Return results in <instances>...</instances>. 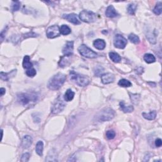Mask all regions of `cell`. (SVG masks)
Masks as SVG:
<instances>
[{"instance_id": "12", "label": "cell", "mask_w": 162, "mask_h": 162, "mask_svg": "<svg viewBox=\"0 0 162 162\" xmlns=\"http://www.w3.org/2000/svg\"><path fill=\"white\" fill-rule=\"evenodd\" d=\"M102 83L104 84H110L115 80V76L112 73H107V74H103L101 77Z\"/></svg>"}, {"instance_id": "10", "label": "cell", "mask_w": 162, "mask_h": 162, "mask_svg": "<svg viewBox=\"0 0 162 162\" xmlns=\"http://www.w3.org/2000/svg\"><path fill=\"white\" fill-rule=\"evenodd\" d=\"M62 53L66 56H70L74 53V42L67 41L62 50Z\"/></svg>"}, {"instance_id": "22", "label": "cell", "mask_w": 162, "mask_h": 162, "mask_svg": "<svg viewBox=\"0 0 162 162\" xmlns=\"http://www.w3.org/2000/svg\"><path fill=\"white\" fill-rule=\"evenodd\" d=\"M143 117L147 119L148 120H155L157 117V112L155 110L151 111L149 113V114H146V113H143Z\"/></svg>"}, {"instance_id": "14", "label": "cell", "mask_w": 162, "mask_h": 162, "mask_svg": "<svg viewBox=\"0 0 162 162\" xmlns=\"http://www.w3.org/2000/svg\"><path fill=\"white\" fill-rule=\"evenodd\" d=\"M93 46H94V48H96L97 49V50H103L106 47V42L103 39H97L94 41Z\"/></svg>"}, {"instance_id": "8", "label": "cell", "mask_w": 162, "mask_h": 162, "mask_svg": "<svg viewBox=\"0 0 162 162\" xmlns=\"http://www.w3.org/2000/svg\"><path fill=\"white\" fill-rule=\"evenodd\" d=\"M114 44L115 48L119 49H124L126 46L127 41L124 36L120 34L115 35L114 39Z\"/></svg>"}, {"instance_id": "27", "label": "cell", "mask_w": 162, "mask_h": 162, "mask_svg": "<svg viewBox=\"0 0 162 162\" xmlns=\"http://www.w3.org/2000/svg\"><path fill=\"white\" fill-rule=\"evenodd\" d=\"M129 39L131 42H133L134 44H139L140 42V39L138 36L136 34H130L129 36Z\"/></svg>"}, {"instance_id": "19", "label": "cell", "mask_w": 162, "mask_h": 162, "mask_svg": "<svg viewBox=\"0 0 162 162\" xmlns=\"http://www.w3.org/2000/svg\"><path fill=\"white\" fill-rule=\"evenodd\" d=\"M120 109L123 111L124 113H130L132 112L134 110V107L131 105H129V106H126L125 105L124 102H121L120 103Z\"/></svg>"}, {"instance_id": "29", "label": "cell", "mask_w": 162, "mask_h": 162, "mask_svg": "<svg viewBox=\"0 0 162 162\" xmlns=\"http://www.w3.org/2000/svg\"><path fill=\"white\" fill-rule=\"evenodd\" d=\"M153 12L157 15H161L162 12V5L161 3H159L157 5L155 6V7L153 9Z\"/></svg>"}, {"instance_id": "5", "label": "cell", "mask_w": 162, "mask_h": 162, "mask_svg": "<svg viewBox=\"0 0 162 162\" xmlns=\"http://www.w3.org/2000/svg\"><path fill=\"white\" fill-rule=\"evenodd\" d=\"M78 51L82 56L89 58H94L97 56V54L91 50L86 45L82 44L78 48Z\"/></svg>"}, {"instance_id": "32", "label": "cell", "mask_w": 162, "mask_h": 162, "mask_svg": "<svg viewBox=\"0 0 162 162\" xmlns=\"http://www.w3.org/2000/svg\"><path fill=\"white\" fill-rule=\"evenodd\" d=\"M20 7V3L19 1L12 2V10L13 11H17L19 10Z\"/></svg>"}, {"instance_id": "26", "label": "cell", "mask_w": 162, "mask_h": 162, "mask_svg": "<svg viewBox=\"0 0 162 162\" xmlns=\"http://www.w3.org/2000/svg\"><path fill=\"white\" fill-rule=\"evenodd\" d=\"M118 84V85H120V86L123 87H129L132 86V83H131L129 81H128L127 79H122L121 80L119 81Z\"/></svg>"}, {"instance_id": "3", "label": "cell", "mask_w": 162, "mask_h": 162, "mask_svg": "<svg viewBox=\"0 0 162 162\" xmlns=\"http://www.w3.org/2000/svg\"><path fill=\"white\" fill-rule=\"evenodd\" d=\"M70 79L74 81L79 86L85 87L89 84L90 79L87 76L77 74L74 71L70 72Z\"/></svg>"}, {"instance_id": "35", "label": "cell", "mask_w": 162, "mask_h": 162, "mask_svg": "<svg viewBox=\"0 0 162 162\" xmlns=\"http://www.w3.org/2000/svg\"><path fill=\"white\" fill-rule=\"evenodd\" d=\"M30 158V154L29 153H26L22 155V158H21V161L23 162H27L28 161Z\"/></svg>"}, {"instance_id": "31", "label": "cell", "mask_w": 162, "mask_h": 162, "mask_svg": "<svg viewBox=\"0 0 162 162\" xmlns=\"http://www.w3.org/2000/svg\"><path fill=\"white\" fill-rule=\"evenodd\" d=\"M115 135H116L115 132L114 130H108L106 133V136L107 139H110V140L114 139L115 137Z\"/></svg>"}, {"instance_id": "9", "label": "cell", "mask_w": 162, "mask_h": 162, "mask_svg": "<svg viewBox=\"0 0 162 162\" xmlns=\"http://www.w3.org/2000/svg\"><path fill=\"white\" fill-rule=\"evenodd\" d=\"M60 35V27L57 25L49 27L46 30V36L48 38L53 39Z\"/></svg>"}, {"instance_id": "6", "label": "cell", "mask_w": 162, "mask_h": 162, "mask_svg": "<svg viewBox=\"0 0 162 162\" xmlns=\"http://www.w3.org/2000/svg\"><path fill=\"white\" fill-rule=\"evenodd\" d=\"M65 107V103L63 102L62 97L59 96L54 101V102L52 106L51 113L53 114H58L62 112Z\"/></svg>"}, {"instance_id": "18", "label": "cell", "mask_w": 162, "mask_h": 162, "mask_svg": "<svg viewBox=\"0 0 162 162\" xmlns=\"http://www.w3.org/2000/svg\"><path fill=\"white\" fill-rule=\"evenodd\" d=\"M75 96V93L74 91H72L70 89H67L65 92V94H64V99H65L66 102H71V101L74 99Z\"/></svg>"}, {"instance_id": "30", "label": "cell", "mask_w": 162, "mask_h": 162, "mask_svg": "<svg viewBox=\"0 0 162 162\" xmlns=\"http://www.w3.org/2000/svg\"><path fill=\"white\" fill-rule=\"evenodd\" d=\"M26 74L27 76H28V77H33L36 75V74H37V72H36V70L35 69L32 68V69H30L27 70V71L26 72Z\"/></svg>"}, {"instance_id": "23", "label": "cell", "mask_w": 162, "mask_h": 162, "mask_svg": "<svg viewBox=\"0 0 162 162\" xmlns=\"http://www.w3.org/2000/svg\"><path fill=\"white\" fill-rule=\"evenodd\" d=\"M110 58L115 63H119L121 61V57L119 54L115 52H110L109 53Z\"/></svg>"}, {"instance_id": "28", "label": "cell", "mask_w": 162, "mask_h": 162, "mask_svg": "<svg viewBox=\"0 0 162 162\" xmlns=\"http://www.w3.org/2000/svg\"><path fill=\"white\" fill-rule=\"evenodd\" d=\"M137 10V5L135 4H130L127 8V11L130 15H134Z\"/></svg>"}, {"instance_id": "37", "label": "cell", "mask_w": 162, "mask_h": 162, "mask_svg": "<svg viewBox=\"0 0 162 162\" xmlns=\"http://www.w3.org/2000/svg\"><path fill=\"white\" fill-rule=\"evenodd\" d=\"M0 93H1V96H3L4 94H5V89L1 88L0 89Z\"/></svg>"}, {"instance_id": "13", "label": "cell", "mask_w": 162, "mask_h": 162, "mask_svg": "<svg viewBox=\"0 0 162 162\" xmlns=\"http://www.w3.org/2000/svg\"><path fill=\"white\" fill-rule=\"evenodd\" d=\"M105 15L106 17H108L109 18H114L117 17L118 15V13L116 11L115 8L114 7V6L110 5L108 8H106V11H105Z\"/></svg>"}, {"instance_id": "33", "label": "cell", "mask_w": 162, "mask_h": 162, "mask_svg": "<svg viewBox=\"0 0 162 162\" xmlns=\"http://www.w3.org/2000/svg\"><path fill=\"white\" fill-rule=\"evenodd\" d=\"M104 71V69L102 67H96L95 70H94V74L97 76H99L103 74Z\"/></svg>"}, {"instance_id": "15", "label": "cell", "mask_w": 162, "mask_h": 162, "mask_svg": "<svg viewBox=\"0 0 162 162\" xmlns=\"http://www.w3.org/2000/svg\"><path fill=\"white\" fill-rule=\"evenodd\" d=\"M32 143V138L30 136H25L22 139V146L24 148L27 149L31 146Z\"/></svg>"}, {"instance_id": "24", "label": "cell", "mask_w": 162, "mask_h": 162, "mask_svg": "<svg viewBox=\"0 0 162 162\" xmlns=\"http://www.w3.org/2000/svg\"><path fill=\"white\" fill-rule=\"evenodd\" d=\"M144 60L147 63H154L156 61V58L153 54L151 53H147L145 54L144 56Z\"/></svg>"}, {"instance_id": "20", "label": "cell", "mask_w": 162, "mask_h": 162, "mask_svg": "<svg viewBox=\"0 0 162 162\" xmlns=\"http://www.w3.org/2000/svg\"><path fill=\"white\" fill-rule=\"evenodd\" d=\"M46 161H57V154L56 151L54 149H52L49 153V154L47 157V158L46 159Z\"/></svg>"}, {"instance_id": "1", "label": "cell", "mask_w": 162, "mask_h": 162, "mask_svg": "<svg viewBox=\"0 0 162 162\" xmlns=\"http://www.w3.org/2000/svg\"><path fill=\"white\" fill-rule=\"evenodd\" d=\"M66 79L67 77L65 74L58 73L57 74L53 75L48 81L47 85L48 89L52 91L59 89L65 82Z\"/></svg>"}, {"instance_id": "25", "label": "cell", "mask_w": 162, "mask_h": 162, "mask_svg": "<svg viewBox=\"0 0 162 162\" xmlns=\"http://www.w3.org/2000/svg\"><path fill=\"white\" fill-rule=\"evenodd\" d=\"M60 34H62V35H68L69 34L71 33V29H70V27L67 25H63L61 26L60 28Z\"/></svg>"}, {"instance_id": "21", "label": "cell", "mask_w": 162, "mask_h": 162, "mask_svg": "<svg viewBox=\"0 0 162 162\" xmlns=\"http://www.w3.org/2000/svg\"><path fill=\"white\" fill-rule=\"evenodd\" d=\"M43 148H44L43 142L41 141V140H39L37 144H36V153L39 156H42V153H43Z\"/></svg>"}, {"instance_id": "36", "label": "cell", "mask_w": 162, "mask_h": 162, "mask_svg": "<svg viewBox=\"0 0 162 162\" xmlns=\"http://www.w3.org/2000/svg\"><path fill=\"white\" fill-rule=\"evenodd\" d=\"M161 145H162V140L161 139L158 138L155 140V146H157V147L158 148L161 147Z\"/></svg>"}, {"instance_id": "17", "label": "cell", "mask_w": 162, "mask_h": 162, "mask_svg": "<svg viewBox=\"0 0 162 162\" xmlns=\"http://www.w3.org/2000/svg\"><path fill=\"white\" fill-rule=\"evenodd\" d=\"M22 66L24 69H30L33 68V64L30 60V57L28 55H26L24 56V60H23V63H22Z\"/></svg>"}, {"instance_id": "4", "label": "cell", "mask_w": 162, "mask_h": 162, "mask_svg": "<svg viewBox=\"0 0 162 162\" xmlns=\"http://www.w3.org/2000/svg\"><path fill=\"white\" fill-rule=\"evenodd\" d=\"M79 18L84 22L86 23H92L95 22L97 19V15L94 12L83 10L79 13Z\"/></svg>"}, {"instance_id": "7", "label": "cell", "mask_w": 162, "mask_h": 162, "mask_svg": "<svg viewBox=\"0 0 162 162\" xmlns=\"http://www.w3.org/2000/svg\"><path fill=\"white\" fill-rule=\"evenodd\" d=\"M36 96L27 93H21L17 96V101L23 105L29 104L31 101H36Z\"/></svg>"}, {"instance_id": "34", "label": "cell", "mask_w": 162, "mask_h": 162, "mask_svg": "<svg viewBox=\"0 0 162 162\" xmlns=\"http://www.w3.org/2000/svg\"><path fill=\"white\" fill-rule=\"evenodd\" d=\"M130 98L134 103L137 104V103L139 102V99L140 98V95L139 94H132L130 96Z\"/></svg>"}, {"instance_id": "16", "label": "cell", "mask_w": 162, "mask_h": 162, "mask_svg": "<svg viewBox=\"0 0 162 162\" xmlns=\"http://www.w3.org/2000/svg\"><path fill=\"white\" fill-rule=\"evenodd\" d=\"M17 73V70H13L8 73H4L1 72L0 74L1 79L3 81H8L11 77H13Z\"/></svg>"}, {"instance_id": "2", "label": "cell", "mask_w": 162, "mask_h": 162, "mask_svg": "<svg viewBox=\"0 0 162 162\" xmlns=\"http://www.w3.org/2000/svg\"><path fill=\"white\" fill-rule=\"evenodd\" d=\"M114 117L115 112L114 110L110 108H106L97 113L94 119L97 122H106L111 120Z\"/></svg>"}, {"instance_id": "11", "label": "cell", "mask_w": 162, "mask_h": 162, "mask_svg": "<svg viewBox=\"0 0 162 162\" xmlns=\"http://www.w3.org/2000/svg\"><path fill=\"white\" fill-rule=\"evenodd\" d=\"M62 17L64 19H66L69 22L74 24L75 25H79V24H81V22L78 19L77 15L75 13L64 14L62 15Z\"/></svg>"}]
</instances>
